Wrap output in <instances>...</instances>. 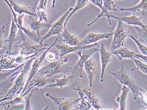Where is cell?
Masks as SVG:
<instances>
[{
	"label": "cell",
	"mask_w": 147,
	"mask_h": 110,
	"mask_svg": "<svg viewBox=\"0 0 147 110\" xmlns=\"http://www.w3.org/2000/svg\"><path fill=\"white\" fill-rule=\"evenodd\" d=\"M35 59V57H33L25 62L23 69L17 77L13 86L5 96L1 98V102L12 99L16 95L20 93L22 91L28 79V73L31 68L32 63Z\"/></svg>",
	"instance_id": "obj_1"
},
{
	"label": "cell",
	"mask_w": 147,
	"mask_h": 110,
	"mask_svg": "<svg viewBox=\"0 0 147 110\" xmlns=\"http://www.w3.org/2000/svg\"><path fill=\"white\" fill-rule=\"evenodd\" d=\"M110 73L113 76L115 81L129 88L133 94V100H137L138 97L142 95L141 89L136 84L128 72L125 70L122 64L121 65L119 70L111 72Z\"/></svg>",
	"instance_id": "obj_2"
},
{
	"label": "cell",
	"mask_w": 147,
	"mask_h": 110,
	"mask_svg": "<svg viewBox=\"0 0 147 110\" xmlns=\"http://www.w3.org/2000/svg\"><path fill=\"white\" fill-rule=\"evenodd\" d=\"M56 59L50 62L43 67L41 68L38 73L40 75H44L48 78H51L53 76L60 73L66 74L72 72L73 67L69 66L66 64L67 59Z\"/></svg>",
	"instance_id": "obj_3"
},
{
	"label": "cell",
	"mask_w": 147,
	"mask_h": 110,
	"mask_svg": "<svg viewBox=\"0 0 147 110\" xmlns=\"http://www.w3.org/2000/svg\"><path fill=\"white\" fill-rule=\"evenodd\" d=\"M129 30L126 23L117 20V25L113 31V39L111 46V52L115 51L124 46L126 38L129 36Z\"/></svg>",
	"instance_id": "obj_4"
},
{
	"label": "cell",
	"mask_w": 147,
	"mask_h": 110,
	"mask_svg": "<svg viewBox=\"0 0 147 110\" xmlns=\"http://www.w3.org/2000/svg\"><path fill=\"white\" fill-rule=\"evenodd\" d=\"M25 40L21 41L22 43L19 45H16L13 47V51L11 52L10 55H15L20 53L21 55L28 56L30 55H33L38 53L42 50H46L48 48L42 47L48 46V44L34 45L30 44Z\"/></svg>",
	"instance_id": "obj_5"
},
{
	"label": "cell",
	"mask_w": 147,
	"mask_h": 110,
	"mask_svg": "<svg viewBox=\"0 0 147 110\" xmlns=\"http://www.w3.org/2000/svg\"><path fill=\"white\" fill-rule=\"evenodd\" d=\"M98 49L95 47L87 49H83L78 51L77 54L80 56L78 61L73 67V70L71 73V74L76 77H83V71L84 69V65L86 61L95 52L98 51Z\"/></svg>",
	"instance_id": "obj_6"
},
{
	"label": "cell",
	"mask_w": 147,
	"mask_h": 110,
	"mask_svg": "<svg viewBox=\"0 0 147 110\" xmlns=\"http://www.w3.org/2000/svg\"><path fill=\"white\" fill-rule=\"evenodd\" d=\"M59 36V35H57V39H56L55 41L53 42V43L52 44L51 46L49 47L46 50H45V52L42 53V55L38 57L36 59H35L33 61V63L32 64L31 67L30 71L29 76H28V79H27V81H26V84H25V86L24 87L22 91L21 92L23 94L25 93L29 83L32 80V78L35 76L36 73L38 72V71L40 69L41 67L43 65L44 60H45V57L46 56L47 53L50 50V49H51L52 47H53V46L55 45Z\"/></svg>",
	"instance_id": "obj_7"
},
{
	"label": "cell",
	"mask_w": 147,
	"mask_h": 110,
	"mask_svg": "<svg viewBox=\"0 0 147 110\" xmlns=\"http://www.w3.org/2000/svg\"><path fill=\"white\" fill-rule=\"evenodd\" d=\"M46 97L50 98L54 104L55 109L57 110H73L77 103L80 101L81 99H65L64 98H57L51 95L49 92L45 94Z\"/></svg>",
	"instance_id": "obj_8"
},
{
	"label": "cell",
	"mask_w": 147,
	"mask_h": 110,
	"mask_svg": "<svg viewBox=\"0 0 147 110\" xmlns=\"http://www.w3.org/2000/svg\"><path fill=\"white\" fill-rule=\"evenodd\" d=\"M73 8L70 7L67 11L59 19L57 20L56 22L52 24L51 28L49 32L43 37H41V45L42 44V42L48 38L52 36L55 35H60L63 29V25L67 17L71 11L73 10Z\"/></svg>",
	"instance_id": "obj_9"
},
{
	"label": "cell",
	"mask_w": 147,
	"mask_h": 110,
	"mask_svg": "<svg viewBox=\"0 0 147 110\" xmlns=\"http://www.w3.org/2000/svg\"><path fill=\"white\" fill-rule=\"evenodd\" d=\"M12 20L11 24L10 29L9 36L6 39L1 41V48L5 49L6 51L9 52L10 56H11V48L13 42L15 41L17 37V32L18 31V27L17 24L14 21L13 17L12 16Z\"/></svg>",
	"instance_id": "obj_10"
},
{
	"label": "cell",
	"mask_w": 147,
	"mask_h": 110,
	"mask_svg": "<svg viewBox=\"0 0 147 110\" xmlns=\"http://www.w3.org/2000/svg\"><path fill=\"white\" fill-rule=\"evenodd\" d=\"M104 17L108 18L109 24L110 25L112 24L110 20V18H111L115 19L120 20L128 25H134L135 26L140 27L142 28L146 29L145 25L142 21V19L143 18V17L142 16L140 17H138L136 16L135 14H133L132 16L129 17H118L109 14V15H105Z\"/></svg>",
	"instance_id": "obj_11"
},
{
	"label": "cell",
	"mask_w": 147,
	"mask_h": 110,
	"mask_svg": "<svg viewBox=\"0 0 147 110\" xmlns=\"http://www.w3.org/2000/svg\"><path fill=\"white\" fill-rule=\"evenodd\" d=\"M97 45V43H94L93 44L88 45L82 46L79 45L76 46H71L65 44H61V45H56L55 46L57 48L58 51L59 52L60 59H61L63 56L71 52H76L77 53L78 51L83 49H87L91 48L94 47Z\"/></svg>",
	"instance_id": "obj_12"
},
{
	"label": "cell",
	"mask_w": 147,
	"mask_h": 110,
	"mask_svg": "<svg viewBox=\"0 0 147 110\" xmlns=\"http://www.w3.org/2000/svg\"><path fill=\"white\" fill-rule=\"evenodd\" d=\"M38 17H34L30 16L24 20V26L32 30L37 32L40 36V31L44 28L49 29L51 27L52 24L47 22H40L37 20Z\"/></svg>",
	"instance_id": "obj_13"
},
{
	"label": "cell",
	"mask_w": 147,
	"mask_h": 110,
	"mask_svg": "<svg viewBox=\"0 0 147 110\" xmlns=\"http://www.w3.org/2000/svg\"><path fill=\"white\" fill-rule=\"evenodd\" d=\"M113 32L103 33L90 32L86 35L84 39L81 40V43L80 45L82 46H85L94 44L96 43L97 41L102 39H107L111 36L113 35Z\"/></svg>",
	"instance_id": "obj_14"
},
{
	"label": "cell",
	"mask_w": 147,
	"mask_h": 110,
	"mask_svg": "<svg viewBox=\"0 0 147 110\" xmlns=\"http://www.w3.org/2000/svg\"><path fill=\"white\" fill-rule=\"evenodd\" d=\"M23 68L17 70L12 75L0 81L1 98L4 97L8 93L14 84L15 80Z\"/></svg>",
	"instance_id": "obj_15"
},
{
	"label": "cell",
	"mask_w": 147,
	"mask_h": 110,
	"mask_svg": "<svg viewBox=\"0 0 147 110\" xmlns=\"http://www.w3.org/2000/svg\"><path fill=\"white\" fill-rule=\"evenodd\" d=\"M100 55V63L101 65V73L100 81L103 82L104 79V73L108 64L111 61V57L113 55L111 52H109L105 49L104 45L102 44L99 50Z\"/></svg>",
	"instance_id": "obj_16"
},
{
	"label": "cell",
	"mask_w": 147,
	"mask_h": 110,
	"mask_svg": "<svg viewBox=\"0 0 147 110\" xmlns=\"http://www.w3.org/2000/svg\"><path fill=\"white\" fill-rule=\"evenodd\" d=\"M51 83L52 82L51 78H48L44 75H39L37 77L35 76L29 83L25 92L29 89L38 88L39 89L41 87H45Z\"/></svg>",
	"instance_id": "obj_17"
},
{
	"label": "cell",
	"mask_w": 147,
	"mask_h": 110,
	"mask_svg": "<svg viewBox=\"0 0 147 110\" xmlns=\"http://www.w3.org/2000/svg\"><path fill=\"white\" fill-rule=\"evenodd\" d=\"M103 7L102 10H101V12L99 14H96L97 15V17L92 22L87 24V27H90L91 25L95 23L98 19H99L101 17H104L106 15H109V11H117V4L114 3L113 0H103Z\"/></svg>",
	"instance_id": "obj_18"
},
{
	"label": "cell",
	"mask_w": 147,
	"mask_h": 110,
	"mask_svg": "<svg viewBox=\"0 0 147 110\" xmlns=\"http://www.w3.org/2000/svg\"><path fill=\"white\" fill-rule=\"evenodd\" d=\"M84 69L87 75L89 82V86L92 87L93 81L97 74V68L95 61L92 58H90L84 65Z\"/></svg>",
	"instance_id": "obj_19"
},
{
	"label": "cell",
	"mask_w": 147,
	"mask_h": 110,
	"mask_svg": "<svg viewBox=\"0 0 147 110\" xmlns=\"http://www.w3.org/2000/svg\"><path fill=\"white\" fill-rule=\"evenodd\" d=\"M75 78L74 76L71 74L69 76H63L62 78L59 79H52V83L46 85L44 87H59L62 88L64 86L70 84Z\"/></svg>",
	"instance_id": "obj_20"
},
{
	"label": "cell",
	"mask_w": 147,
	"mask_h": 110,
	"mask_svg": "<svg viewBox=\"0 0 147 110\" xmlns=\"http://www.w3.org/2000/svg\"><path fill=\"white\" fill-rule=\"evenodd\" d=\"M61 36L63 37V41L65 45L71 46H76L78 45L81 43V40L75 36L72 35L67 30L66 27H64Z\"/></svg>",
	"instance_id": "obj_21"
},
{
	"label": "cell",
	"mask_w": 147,
	"mask_h": 110,
	"mask_svg": "<svg viewBox=\"0 0 147 110\" xmlns=\"http://www.w3.org/2000/svg\"><path fill=\"white\" fill-rule=\"evenodd\" d=\"M111 52L119 60L124 59H133L136 58V52L129 50L126 47L120 48Z\"/></svg>",
	"instance_id": "obj_22"
},
{
	"label": "cell",
	"mask_w": 147,
	"mask_h": 110,
	"mask_svg": "<svg viewBox=\"0 0 147 110\" xmlns=\"http://www.w3.org/2000/svg\"><path fill=\"white\" fill-rule=\"evenodd\" d=\"M1 70H8L15 68L19 65V64L14 63L16 57H11L6 55H1Z\"/></svg>",
	"instance_id": "obj_23"
},
{
	"label": "cell",
	"mask_w": 147,
	"mask_h": 110,
	"mask_svg": "<svg viewBox=\"0 0 147 110\" xmlns=\"http://www.w3.org/2000/svg\"><path fill=\"white\" fill-rule=\"evenodd\" d=\"M74 90L77 91L80 98V103L79 105L78 108V110H89L92 107V105L89 100L87 99L83 89H81L80 86L74 88Z\"/></svg>",
	"instance_id": "obj_24"
},
{
	"label": "cell",
	"mask_w": 147,
	"mask_h": 110,
	"mask_svg": "<svg viewBox=\"0 0 147 110\" xmlns=\"http://www.w3.org/2000/svg\"><path fill=\"white\" fill-rule=\"evenodd\" d=\"M130 91L128 87L125 85H123L120 94L116 99V102L119 103V110H126V101L128 94Z\"/></svg>",
	"instance_id": "obj_25"
},
{
	"label": "cell",
	"mask_w": 147,
	"mask_h": 110,
	"mask_svg": "<svg viewBox=\"0 0 147 110\" xmlns=\"http://www.w3.org/2000/svg\"><path fill=\"white\" fill-rule=\"evenodd\" d=\"M120 11H129L135 13L136 12L142 11V16L143 17L145 12L147 10V0H141V1L136 6L128 8H119Z\"/></svg>",
	"instance_id": "obj_26"
},
{
	"label": "cell",
	"mask_w": 147,
	"mask_h": 110,
	"mask_svg": "<svg viewBox=\"0 0 147 110\" xmlns=\"http://www.w3.org/2000/svg\"><path fill=\"white\" fill-rule=\"evenodd\" d=\"M9 2L13 9V11L17 13L19 15H22V14H27L30 16H33L34 17H38L37 14L33 13L29 10L28 8L26 6H21L17 4L14 2L13 0H8Z\"/></svg>",
	"instance_id": "obj_27"
},
{
	"label": "cell",
	"mask_w": 147,
	"mask_h": 110,
	"mask_svg": "<svg viewBox=\"0 0 147 110\" xmlns=\"http://www.w3.org/2000/svg\"><path fill=\"white\" fill-rule=\"evenodd\" d=\"M45 1V0H40L38 5L37 7L36 14L39 19V20L40 22L44 21L45 22L48 23L46 7H45L44 4Z\"/></svg>",
	"instance_id": "obj_28"
},
{
	"label": "cell",
	"mask_w": 147,
	"mask_h": 110,
	"mask_svg": "<svg viewBox=\"0 0 147 110\" xmlns=\"http://www.w3.org/2000/svg\"><path fill=\"white\" fill-rule=\"evenodd\" d=\"M83 91L92 105L96 110H98L102 109V106L100 105L99 100L93 93L87 91L86 89H83Z\"/></svg>",
	"instance_id": "obj_29"
},
{
	"label": "cell",
	"mask_w": 147,
	"mask_h": 110,
	"mask_svg": "<svg viewBox=\"0 0 147 110\" xmlns=\"http://www.w3.org/2000/svg\"><path fill=\"white\" fill-rule=\"evenodd\" d=\"M24 93H20L16 95L12 99L11 101L7 102H1V106H4L5 105H7V108L5 110H8L9 107L12 105H14L20 104V103H25L24 101Z\"/></svg>",
	"instance_id": "obj_30"
},
{
	"label": "cell",
	"mask_w": 147,
	"mask_h": 110,
	"mask_svg": "<svg viewBox=\"0 0 147 110\" xmlns=\"http://www.w3.org/2000/svg\"><path fill=\"white\" fill-rule=\"evenodd\" d=\"M89 2V0H77L76 1V3H75L74 8H73V10L71 11L70 13L68 15L67 17L66 21H65V23H64V25H63V27H66V25H67V23L68 21H69L70 18L72 17V15L76 12L78 11L79 10L81 9L84 8L88 4Z\"/></svg>",
	"instance_id": "obj_31"
},
{
	"label": "cell",
	"mask_w": 147,
	"mask_h": 110,
	"mask_svg": "<svg viewBox=\"0 0 147 110\" xmlns=\"http://www.w3.org/2000/svg\"><path fill=\"white\" fill-rule=\"evenodd\" d=\"M135 28L138 36V40L147 47V29L136 26Z\"/></svg>",
	"instance_id": "obj_32"
},
{
	"label": "cell",
	"mask_w": 147,
	"mask_h": 110,
	"mask_svg": "<svg viewBox=\"0 0 147 110\" xmlns=\"http://www.w3.org/2000/svg\"><path fill=\"white\" fill-rule=\"evenodd\" d=\"M38 90L39 89L38 88H33L31 91H27L24 93V95H25V96H24L25 107H24V110H32L30 106V101L31 98L34 92Z\"/></svg>",
	"instance_id": "obj_33"
},
{
	"label": "cell",
	"mask_w": 147,
	"mask_h": 110,
	"mask_svg": "<svg viewBox=\"0 0 147 110\" xmlns=\"http://www.w3.org/2000/svg\"><path fill=\"white\" fill-rule=\"evenodd\" d=\"M133 60L136 64V67L132 69V70H138L147 75V64L136 58L134 59Z\"/></svg>",
	"instance_id": "obj_34"
},
{
	"label": "cell",
	"mask_w": 147,
	"mask_h": 110,
	"mask_svg": "<svg viewBox=\"0 0 147 110\" xmlns=\"http://www.w3.org/2000/svg\"><path fill=\"white\" fill-rule=\"evenodd\" d=\"M128 37L134 41L142 54L144 55L147 56V47L142 43H140L138 39H136V38L132 35H129Z\"/></svg>",
	"instance_id": "obj_35"
},
{
	"label": "cell",
	"mask_w": 147,
	"mask_h": 110,
	"mask_svg": "<svg viewBox=\"0 0 147 110\" xmlns=\"http://www.w3.org/2000/svg\"><path fill=\"white\" fill-rule=\"evenodd\" d=\"M38 53H35V54H33L30 56H24L20 55L17 57H16L15 59V62L18 64H22L23 63H24L25 61H27L30 58H32L34 57L35 56L38 55Z\"/></svg>",
	"instance_id": "obj_36"
},
{
	"label": "cell",
	"mask_w": 147,
	"mask_h": 110,
	"mask_svg": "<svg viewBox=\"0 0 147 110\" xmlns=\"http://www.w3.org/2000/svg\"><path fill=\"white\" fill-rule=\"evenodd\" d=\"M89 2L99 8L101 10H102L103 7V0H89Z\"/></svg>",
	"instance_id": "obj_37"
},
{
	"label": "cell",
	"mask_w": 147,
	"mask_h": 110,
	"mask_svg": "<svg viewBox=\"0 0 147 110\" xmlns=\"http://www.w3.org/2000/svg\"><path fill=\"white\" fill-rule=\"evenodd\" d=\"M46 57L50 62L54 61L57 59V54L55 52L49 51L46 55Z\"/></svg>",
	"instance_id": "obj_38"
},
{
	"label": "cell",
	"mask_w": 147,
	"mask_h": 110,
	"mask_svg": "<svg viewBox=\"0 0 147 110\" xmlns=\"http://www.w3.org/2000/svg\"><path fill=\"white\" fill-rule=\"evenodd\" d=\"M135 57L138 59H140L141 61L147 64V56L144 55L142 54H136Z\"/></svg>",
	"instance_id": "obj_39"
},
{
	"label": "cell",
	"mask_w": 147,
	"mask_h": 110,
	"mask_svg": "<svg viewBox=\"0 0 147 110\" xmlns=\"http://www.w3.org/2000/svg\"><path fill=\"white\" fill-rule=\"evenodd\" d=\"M47 1H48V0H45V3H44V4H45V7L47 6ZM55 3H56V0H53L52 5L51 6L52 8H54V6H55Z\"/></svg>",
	"instance_id": "obj_40"
},
{
	"label": "cell",
	"mask_w": 147,
	"mask_h": 110,
	"mask_svg": "<svg viewBox=\"0 0 147 110\" xmlns=\"http://www.w3.org/2000/svg\"><path fill=\"white\" fill-rule=\"evenodd\" d=\"M145 27H146V28L147 29V25H145Z\"/></svg>",
	"instance_id": "obj_41"
}]
</instances>
